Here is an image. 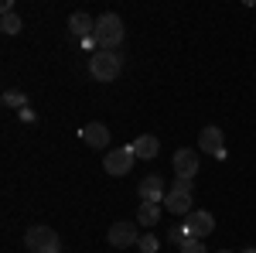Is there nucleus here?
Segmentation results:
<instances>
[{
	"mask_svg": "<svg viewBox=\"0 0 256 253\" xmlns=\"http://www.w3.org/2000/svg\"><path fill=\"white\" fill-rule=\"evenodd\" d=\"M137 250H140V253H158V250H160V243H158V236H140V243H137Z\"/></svg>",
	"mask_w": 256,
	"mask_h": 253,
	"instance_id": "17",
	"label": "nucleus"
},
{
	"mask_svg": "<svg viewBox=\"0 0 256 253\" xmlns=\"http://www.w3.org/2000/svg\"><path fill=\"white\" fill-rule=\"evenodd\" d=\"M106 239H110V246H116V250L137 246V243H140L137 222H134V219H120V222H113V226H110V233H106Z\"/></svg>",
	"mask_w": 256,
	"mask_h": 253,
	"instance_id": "5",
	"label": "nucleus"
},
{
	"mask_svg": "<svg viewBox=\"0 0 256 253\" xmlns=\"http://www.w3.org/2000/svg\"><path fill=\"white\" fill-rule=\"evenodd\" d=\"M198 147H202V151H208L212 157H226V144H222V130H218V127H205V130L198 134Z\"/></svg>",
	"mask_w": 256,
	"mask_h": 253,
	"instance_id": "10",
	"label": "nucleus"
},
{
	"mask_svg": "<svg viewBox=\"0 0 256 253\" xmlns=\"http://www.w3.org/2000/svg\"><path fill=\"white\" fill-rule=\"evenodd\" d=\"M158 219H160V205H154V202H140V209H137V222L140 226H158Z\"/></svg>",
	"mask_w": 256,
	"mask_h": 253,
	"instance_id": "14",
	"label": "nucleus"
},
{
	"mask_svg": "<svg viewBox=\"0 0 256 253\" xmlns=\"http://www.w3.org/2000/svg\"><path fill=\"white\" fill-rule=\"evenodd\" d=\"M181 253H205V246H202V239H195V236H184L181 239Z\"/></svg>",
	"mask_w": 256,
	"mask_h": 253,
	"instance_id": "18",
	"label": "nucleus"
},
{
	"mask_svg": "<svg viewBox=\"0 0 256 253\" xmlns=\"http://www.w3.org/2000/svg\"><path fill=\"white\" fill-rule=\"evenodd\" d=\"M242 253H256V250H253V246H246V250H242Z\"/></svg>",
	"mask_w": 256,
	"mask_h": 253,
	"instance_id": "19",
	"label": "nucleus"
},
{
	"mask_svg": "<svg viewBox=\"0 0 256 253\" xmlns=\"http://www.w3.org/2000/svg\"><path fill=\"white\" fill-rule=\"evenodd\" d=\"M164 209L174 212V215L195 212V209H192V181H181V178H178L174 185L168 188V195H164Z\"/></svg>",
	"mask_w": 256,
	"mask_h": 253,
	"instance_id": "3",
	"label": "nucleus"
},
{
	"mask_svg": "<svg viewBox=\"0 0 256 253\" xmlns=\"http://www.w3.org/2000/svg\"><path fill=\"white\" fill-rule=\"evenodd\" d=\"M212 229H216V219H212V212H202V209H195V212L184 215V236L205 239V236H212Z\"/></svg>",
	"mask_w": 256,
	"mask_h": 253,
	"instance_id": "7",
	"label": "nucleus"
},
{
	"mask_svg": "<svg viewBox=\"0 0 256 253\" xmlns=\"http://www.w3.org/2000/svg\"><path fill=\"white\" fill-rule=\"evenodd\" d=\"M68 31H72V38L86 41V38H92V35H96V21L89 18L86 11H76V14L68 18Z\"/></svg>",
	"mask_w": 256,
	"mask_h": 253,
	"instance_id": "12",
	"label": "nucleus"
},
{
	"mask_svg": "<svg viewBox=\"0 0 256 253\" xmlns=\"http://www.w3.org/2000/svg\"><path fill=\"white\" fill-rule=\"evenodd\" d=\"M89 72H92L96 82H113L123 72V59H120L116 52H96L89 59Z\"/></svg>",
	"mask_w": 256,
	"mask_h": 253,
	"instance_id": "2",
	"label": "nucleus"
},
{
	"mask_svg": "<svg viewBox=\"0 0 256 253\" xmlns=\"http://www.w3.org/2000/svg\"><path fill=\"white\" fill-rule=\"evenodd\" d=\"M20 28H24V24H20L18 14H4V18H0V31H4V35H18Z\"/></svg>",
	"mask_w": 256,
	"mask_h": 253,
	"instance_id": "15",
	"label": "nucleus"
},
{
	"mask_svg": "<svg viewBox=\"0 0 256 253\" xmlns=\"http://www.w3.org/2000/svg\"><path fill=\"white\" fill-rule=\"evenodd\" d=\"M134 151H130V144L126 147H113L110 154H106V161H102V168H106V175H113V178H120V175H130V168H134Z\"/></svg>",
	"mask_w": 256,
	"mask_h": 253,
	"instance_id": "6",
	"label": "nucleus"
},
{
	"mask_svg": "<svg viewBox=\"0 0 256 253\" xmlns=\"http://www.w3.org/2000/svg\"><path fill=\"white\" fill-rule=\"evenodd\" d=\"M130 151H134V157L137 161H154L158 157V151H160V140L154 134H140L134 144H130Z\"/></svg>",
	"mask_w": 256,
	"mask_h": 253,
	"instance_id": "11",
	"label": "nucleus"
},
{
	"mask_svg": "<svg viewBox=\"0 0 256 253\" xmlns=\"http://www.w3.org/2000/svg\"><path fill=\"white\" fill-rule=\"evenodd\" d=\"M79 137L89 144V147H99V151L110 144V130H106V123H86V127L79 130Z\"/></svg>",
	"mask_w": 256,
	"mask_h": 253,
	"instance_id": "13",
	"label": "nucleus"
},
{
	"mask_svg": "<svg viewBox=\"0 0 256 253\" xmlns=\"http://www.w3.org/2000/svg\"><path fill=\"white\" fill-rule=\"evenodd\" d=\"M96 48L99 52H116V45L123 41V21L120 14H102L96 18Z\"/></svg>",
	"mask_w": 256,
	"mask_h": 253,
	"instance_id": "1",
	"label": "nucleus"
},
{
	"mask_svg": "<svg viewBox=\"0 0 256 253\" xmlns=\"http://www.w3.org/2000/svg\"><path fill=\"white\" fill-rule=\"evenodd\" d=\"M137 192H140V202H154V205H158V202H164L168 188H164V178L160 175H147L144 181H140Z\"/></svg>",
	"mask_w": 256,
	"mask_h": 253,
	"instance_id": "9",
	"label": "nucleus"
},
{
	"mask_svg": "<svg viewBox=\"0 0 256 253\" xmlns=\"http://www.w3.org/2000/svg\"><path fill=\"white\" fill-rule=\"evenodd\" d=\"M174 175L181 178V181H192V178L198 175V154L192 151V147L174 151Z\"/></svg>",
	"mask_w": 256,
	"mask_h": 253,
	"instance_id": "8",
	"label": "nucleus"
},
{
	"mask_svg": "<svg viewBox=\"0 0 256 253\" xmlns=\"http://www.w3.org/2000/svg\"><path fill=\"white\" fill-rule=\"evenodd\" d=\"M4 103H7V106H18V110H28V96H24V93H14V89L4 93Z\"/></svg>",
	"mask_w": 256,
	"mask_h": 253,
	"instance_id": "16",
	"label": "nucleus"
},
{
	"mask_svg": "<svg viewBox=\"0 0 256 253\" xmlns=\"http://www.w3.org/2000/svg\"><path fill=\"white\" fill-rule=\"evenodd\" d=\"M24 246L31 253H58V233L48 229V226H31L28 236H24Z\"/></svg>",
	"mask_w": 256,
	"mask_h": 253,
	"instance_id": "4",
	"label": "nucleus"
},
{
	"mask_svg": "<svg viewBox=\"0 0 256 253\" xmlns=\"http://www.w3.org/2000/svg\"><path fill=\"white\" fill-rule=\"evenodd\" d=\"M218 253H232V250H218Z\"/></svg>",
	"mask_w": 256,
	"mask_h": 253,
	"instance_id": "20",
	"label": "nucleus"
}]
</instances>
